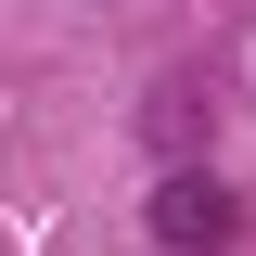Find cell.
<instances>
[{
  "label": "cell",
  "instance_id": "1",
  "mask_svg": "<svg viewBox=\"0 0 256 256\" xmlns=\"http://www.w3.org/2000/svg\"><path fill=\"white\" fill-rule=\"evenodd\" d=\"M141 230H154L166 256H230L244 205H230V192L205 180V166H166V180H154V218H141Z\"/></svg>",
  "mask_w": 256,
  "mask_h": 256
},
{
  "label": "cell",
  "instance_id": "2",
  "mask_svg": "<svg viewBox=\"0 0 256 256\" xmlns=\"http://www.w3.org/2000/svg\"><path fill=\"white\" fill-rule=\"evenodd\" d=\"M218 128V102H205V77H154V102H141V141H154V166H192V141Z\"/></svg>",
  "mask_w": 256,
  "mask_h": 256
}]
</instances>
